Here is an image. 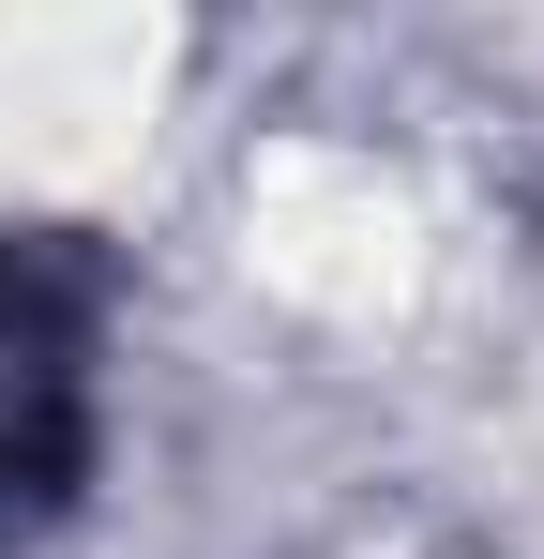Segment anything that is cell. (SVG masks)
<instances>
[{
	"mask_svg": "<svg viewBox=\"0 0 544 559\" xmlns=\"http://www.w3.org/2000/svg\"><path fill=\"white\" fill-rule=\"evenodd\" d=\"M15 318H46V287L15 273V227H0V333H15Z\"/></svg>",
	"mask_w": 544,
	"mask_h": 559,
	"instance_id": "6da1fadb",
	"label": "cell"
}]
</instances>
